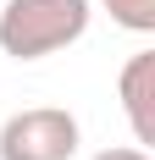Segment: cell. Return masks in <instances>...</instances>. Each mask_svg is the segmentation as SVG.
Segmentation results:
<instances>
[{"instance_id":"4","label":"cell","mask_w":155,"mask_h":160,"mask_svg":"<svg viewBox=\"0 0 155 160\" xmlns=\"http://www.w3.org/2000/svg\"><path fill=\"white\" fill-rule=\"evenodd\" d=\"M105 11L133 33H155V0H105Z\"/></svg>"},{"instance_id":"5","label":"cell","mask_w":155,"mask_h":160,"mask_svg":"<svg viewBox=\"0 0 155 160\" xmlns=\"http://www.w3.org/2000/svg\"><path fill=\"white\" fill-rule=\"evenodd\" d=\"M89 160H150V149H133V144H116V149H100Z\"/></svg>"},{"instance_id":"3","label":"cell","mask_w":155,"mask_h":160,"mask_svg":"<svg viewBox=\"0 0 155 160\" xmlns=\"http://www.w3.org/2000/svg\"><path fill=\"white\" fill-rule=\"evenodd\" d=\"M116 88H122V111L133 122V138L139 144H155V50L127 55Z\"/></svg>"},{"instance_id":"2","label":"cell","mask_w":155,"mask_h":160,"mask_svg":"<svg viewBox=\"0 0 155 160\" xmlns=\"http://www.w3.org/2000/svg\"><path fill=\"white\" fill-rule=\"evenodd\" d=\"M78 149V116L61 105L11 111L0 127V160H67Z\"/></svg>"},{"instance_id":"1","label":"cell","mask_w":155,"mask_h":160,"mask_svg":"<svg viewBox=\"0 0 155 160\" xmlns=\"http://www.w3.org/2000/svg\"><path fill=\"white\" fill-rule=\"evenodd\" d=\"M89 28V0H6L0 11V50L17 61H39L72 44Z\"/></svg>"}]
</instances>
